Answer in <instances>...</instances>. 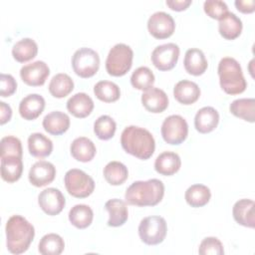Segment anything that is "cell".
<instances>
[{
    "instance_id": "6da1fadb",
    "label": "cell",
    "mask_w": 255,
    "mask_h": 255,
    "mask_svg": "<svg viewBox=\"0 0 255 255\" xmlns=\"http://www.w3.org/2000/svg\"><path fill=\"white\" fill-rule=\"evenodd\" d=\"M121 144L126 152L142 160L148 159L155 149V141L151 132L136 126H128L123 130Z\"/></svg>"
},
{
    "instance_id": "7a4b0ae2",
    "label": "cell",
    "mask_w": 255,
    "mask_h": 255,
    "mask_svg": "<svg viewBox=\"0 0 255 255\" xmlns=\"http://www.w3.org/2000/svg\"><path fill=\"white\" fill-rule=\"evenodd\" d=\"M6 245L12 254L26 252L35 236L34 226L21 215H12L6 222Z\"/></svg>"
},
{
    "instance_id": "3957f363",
    "label": "cell",
    "mask_w": 255,
    "mask_h": 255,
    "mask_svg": "<svg viewBox=\"0 0 255 255\" xmlns=\"http://www.w3.org/2000/svg\"><path fill=\"white\" fill-rule=\"evenodd\" d=\"M164 195V185L161 180L151 178L132 182L125 193L126 201L135 206H154Z\"/></svg>"
},
{
    "instance_id": "277c9868",
    "label": "cell",
    "mask_w": 255,
    "mask_h": 255,
    "mask_svg": "<svg viewBox=\"0 0 255 255\" xmlns=\"http://www.w3.org/2000/svg\"><path fill=\"white\" fill-rule=\"evenodd\" d=\"M217 72L220 87L226 94L239 95L246 90L247 83L242 68L234 58H222L218 64Z\"/></svg>"
},
{
    "instance_id": "5b68a950",
    "label": "cell",
    "mask_w": 255,
    "mask_h": 255,
    "mask_svg": "<svg viewBox=\"0 0 255 255\" xmlns=\"http://www.w3.org/2000/svg\"><path fill=\"white\" fill-rule=\"evenodd\" d=\"M133 52L126 44H116L109 52L106 60V70L109 75L122 77L131 68Z\"/></svg>"
},
{
    "instance_id": "8992f818",
    "label": "cell",
    "mask_w": 255,
    "mask_h": 255,
    "mask_svg": "<svg viewBox=\"0 0 255 255\" xmlns=\"http://www.w3.org/2000/svg\"><path fill=\"white\" fill-rule=\"evenodd\" d=\"M166 221L158 215L144 217L138 225L139 238L146 245H157L161 243L166 236Z\"/></svg>"
},
{
    "instance_id": "52a82bcc",
    "label": "cell",
    "mask_w": 255,
    "mask_h": 255,
    "mask_svg": "<svg viewBox=\"0 0 255 255\" xmlns=\"http://www.w3.org/2000/svg\"><path fill=\"white\" fill-rule=\"evenodd\" d=\"M64 182L69 194L77 198H86L95 189L94 179L88 173L78 168L68 170L65 174Z\"/></svg>"
},
{
    "instance_id": "ba28073f",
    "label": "cell",
    "mask_w": 255,
    "mask_h": 255,
    "mask_svg": "<svg viewBox=\"0 0 255 255\" xmlns=\"http://www.w3.org/2000/svg\"><path fill=\"white\" fill-rule=\"evenodd\" d=\"M72 67L76 75L81 78L93 77L100 68L99 54L87 47L80 48L72 57Z\"/></svg>"
},
{
    "instance_id": "9c48e42d",
    "label": "cell",
    "mask_w": 255,
    "mask_h": 255,
    "mask_svg": "<svg viewBox=\"0 0 255 255\" xmlns=\"http://www.w3.org/2000/svg\"><path fill=\"white\" fill-rule=\"evenodd\" d=\"M160 131L165 142L177 145L186 139L188 134V125L181 116L171 115L163 121Z\"/></svg>"
},
{
    "instance_id": "30bf717a",
    "label": "cell",
    "mask_w": 255,
    "mask_h": 255,
    "mask_svg": "<svg viewBox=\"0 0 255 255\" xmlns=\"http://www.w3.org/2000/svg\"><path fill=\"white\" fill-rule=\"evenodd\" d=\"M179 57V47L174 43H166L155 47L151 53V62L159 71L174 68Z\"/></svg>"
},
{
    "instance_id": "8fae6325",
    "label": "cell",
    "mask_w": 255,
    "mask_h": 255,
    "mask_svg": "<svg viewBox=\"0 0 255 255\" xmlns=\"http://www.w3.org/2000/svg\"><path fill=\"white\" fill-rule=\"evenodd\" d=\"M147 29L149 34L155 39H166L173 34L175 23L168 13L158 11L148 18Z\"/></svg>"
},
{
    "instance_id": "7c38bea8",
    "label": "cell",
    "mask_w": 255,
    "mask_h": 255,
    "mask_svg": "<svg viewBox=\"0 0 255 255\" xmlns=\"http://www.w3.org/2000/svg\"><path fill=\"white\" fill-rule=\"evenodd\" d=\"M40 208L48 215L54 216L59 214L66 205V199L62 191L55 187L44 189L38 195Z\"/></svg>"
},
{
    "instance_id": "4fadbf2b",
    "label": "cell",
    "mask_w": 255,
    "mask_h": 255,
    "mask_svg": "<svg viewBox=\"0 0 255 255\" xmlns=\"http://www.w3.org/2000/svg\"><path fill=\"white\" fill-rule=\"evenodd\" d=\"M49 75L50 69L48 65L40 60L25 65L20 70V77L22 81L26 85L32 87H39L44 85Z\"/></svg>"
},
{
    "instance_id": "5bb4252c",
    "label": "cell",
    "mask_w": 255,
    "mask_h": 255,
    "mask_svg": "<svg viewBox=\"0 0 255 255\" xmlns=\"http://www.w3.org/2000/svg\"><path fill=\"white\" fill-rule=\"evenodd\" d=\"M56 176V167L46 160L35 162L29 170L28 178L32 185L36 187L46 186L51 183Z\"/></svg>"
},
{
    "instance_id": "9a60e30c",
    "label": "cell",
    "mask_w": 255,
    "mask_h": 255,
    "mask_svg": "<svg viewBox=\"0 0 255 255\" xmlns=\"http://www.w3.org/2000/svg\"><path fill=\"white\" fill-rule=\"evenodd\" d=\"M141 104L146 111L159 114L167 109L168 97L163 90L151 87L141 95Z\"/></svg>"
},
{
    "instance_id": "2e32d148",
    "label": "cell",
    "mask_w": 255,
    "mask_h": 255,
    "mask_svg": "<svg viewBox=\"0 0 255 255\" xmlns=\"http://www.w3.org/2000/svg\"><path fill=\"white\" fill-rule=\"evenodd\" d=\"M45 109V100L38 94H30L23 98L19 104V114L27 121L37 119Z\"/></svg>"
},
{
    "instance_id": "e0dca14e",
    "label": "cell",
    "mask_w": 255,
    "mask_h": 255,
    "mask_svg": "<svg viewBox=\"0 0 255 255\" xmlns=\"http://www.w3.org/2000/svg\"><path fill=\"white\" fill-rule=\"evenodd\" d=\"M67 110L79 119L87 118L94 110V102L86 93H77L67 102Z\"/></svg>"
},
{
    "instance_id": "ac0fdd59",
    "label": "cell",
    "mask_w": 255,
    "mask_h": 255,
    "mask_svg": "<svg viewBox=\"0 0 255 255\" xmlns=\"http://www.w3.org/2000/svg\"><path fill=\"white\" fill-rule=\"evenodd\" d=\"M173 97L182 105H192L199 99L200 89L196 83L182 80L175 84L173 88Z\"/></svg>"
},
{
    "instance_id": "d6986e66",
    "label": "cell",
    "mask_w": 255,
    "mask_h": 255,
    "mask_svg": "<svg viewBox=\"0 0 255 255\" xmlns=\"http://www.w3.org/2000/svg\"><path fill=\"white\" fill-rule=\"evenodd\" d=\"M219 123V114L212 107L201 108L194 117V127L200 133L214 130Z\"/></svg>"
},
{
    "instance_id": "ffe728a7",
    "label": "cell",
    "mask_w": 255,
    "mask_h": 255,
    "mask_svg": "<svg viewBox=\"0 0 255 255\" xmlns=\"http://www.w3.org/2000/svg\"><path fill=\"white\" fill-rule=\"evenodd\" d=\"M42 125L48 133L53 135H60L69 129L70 118L63 112L54 111L44 117Z\"/></svg>"
},
{
    "instance_id": "44dd1931",
    "label": "cell",
    "mask_w": 255,
    "mask_h": 255,
    "mask_svg": "<svg viewBox=\"0 0 255 255\" xmlns=\"http://www.w3.org/2000/svg\"><path fill=\"white\" fill-rule=\"evenodd\" d=\"M232 214L234 220L245 227L254 228V201L251 199L243 198L236 201L232 208Z\"/></svg>"
},
{
    "instance_id": "7402d4cb",
    "label": "cell",
    "mask_w": 255,
    "mask_h": 255,
    "mask_svg": "<svg viewBox=\"0 0 255 255\" xmlns=\"http://www.w3.org/2000/svg\"><path fill=\"white\" fill-rule=\"evenodd\" d=\"M183 65L185 71L193 76H200L204 74L208 67L204 53L196 48H191L186 51Z\"/></svg>"
},
{
    "instance_id": "603a6c76",
    "label": "cell",
    "mask_w": 255,
    "mask_h": 255,
    "mask_svg": "<svg viewBox=\"0 0 255 255\" xmlns=\"http://www.w3.org/2000/svg\"><path fill=\"white\" fill-rule=\"evenodd\" d=\"M105 208L109 212V226L119 227L127 222L128 218V211L124 200L118 198L110 199L105 203Z\"/></svg>"
},
{
    "instance_id": "cb8c5ba5",
    "label": "cell",
    "mask_w": 255,
    "mask_h": 255,
    "mask_svg": "<svg viewBox=\"0 0 255 255\" xmlns=\"http://www.w3.org/2000/svg\"><path fill=\"white\" fill-rule=\"evenodd\" d=\"M72 156L81 162L91 161L96 155L95 143L86 136H80L73 140L70 146Z\"/></svg>"
},
{
    "instance_id": "d4e9b609",
    "label": "cell",
    "mask_w": 255,
    "mask_h": 255,
    "mask_svg": "<svg viewBox=\"0 0 255 255\" xmlns=\"http://www.w3.org/2000/svg\"><path fill=\"white\" fill-rule=\"evenodd\" d=\"M181 166V160L177 153L173 151L161 152L154 161V169L157 173L165 176L176 173Z\"/></svg>"
},
{
    "instance_id": "484cf974",
    "label": "cell",
    "mask_w": 255,
    "mask_h": 255,
    "mask_svg": "<svg viewBox=\"0 0 255 255\" xmlns=\"http://www.w3.org/2000/svg\"><path fill=\"white\" fill-rule=\"evenodd\" d=\"M242 21L232 12L225 14L218 23L219 34L226 40H234L242 32Z\"/></svg>"
},
{
    "instance_id": "4316f807",
    "label": "cell",
    "mask_w": 255,
    "mask_h": 255,
    "mask_svg": "<svg viewBox=\"0 0 255 255\" xmlns=\"http://www.w3.org/2000/svg\"><path fill=\"white\" fill-rule=\"evenodd\" d=\"M28 149L30 154L35 157H47L52 153L53 142L43 133L34 132L28 137Z\"/></svg>"
},
{
    "instance_id": "83f0119b",
    "label": "cell",
    "mask_w": 255,
    "mask_h": 255,
    "mask_svg": "<svg viewBox=\"0 0 255 255\" xmlns=\"http://www.w3.org/2000/svg\"><path fill=\"white\" fill-rule=\"evenodd\" d=\"M23 172V161L21 157L7 156L1 158V177L8 183L17 181Z\"/></svg>"
},
{
    "instance_id": "f1b7e54d",
    "label": "cell",
    "mask_w": 255,
    "mask_h": 255,
    "mask_svg": "<svg viewBox=\"0 0 255 255\" xmlns=\"http://www.w3.org/2000/svg\"><path fill=\"white\" fill-rule=\"evenodd\" d=\"M38 45L31 38H24L16 42L12 48V56L19 63H25L37 56Z\"/></svg>"
},
{
    "instance_id": "f546056e",
    "label": "cell",
    "mask_w": 255,
    "mask_h": 255,
    "mask_svg": "<svg viewBox=\"0 0 255 255\" xmlns=\"http://www.w3.org/2000/svg\"><path fill=\"white\" fill-rule=\"evenodd\" d=\"M229 111L232 115L239 119L249 123H254L255 100L253 98H242L234 100L229 106Z\"/></svg>"
},
{
    "instance_id": "4dcf8cb0",
    "label": "cell",
    "mask_w": 255,
    "mask_h": 255,
    "mask_svg": "<svg viewBox=\"0 0 255 255\" xmlns=\"http://www.w3.org/2000/svg\"><path fill=\"white\" fill-rule=\"evenodd\" d=\"M94 218V212L89 205L76 204L69 211V220L75 227L85 229L89 227Z\"/></svg>"
},
{
    "instance_id": "1f68e13d",
    "label": "cell",
    "mask_w": 255,
    "mask_h": 255,
    "mask_svg": "<svg viewBox=\"0 0 255 255\" xmlns=\"http://www.w3.org/2000/svg\"><path fill=\"white\" fill-rule=\"evenodd\" d=\"M186 202L191 207H202L206 205L211 197L210 189L204 184H192L184 194Z\"/></svg>"
},
{
    "instance_id": "d6a6232c",
    "label": "cell",
    "mask_w": 255,
    "mask_h": 255,
    "mask_svg": "<svg viewBox=\"0 0 255 255\" xmlns=\"http://www.w3.org/2000/svg\"><path fill=\"white\" fill-rule=\"evenodd\" d=\"M74 89L72 78L64 73L55 75L49 83V92L54 98L62 99L68 96Z\"/></svg>"
},
{
    "instance_id": "836d02e7",
    "label": "cell",
    "mask_w": 255,
    "mask_h": 255,
    "mask_svg": "<svg viewBox=\"0 0 255 255\" xmlns=\"http://www.w3.org/2000/svg\"><path fill=\"white\" fill-rule=\"evenodd\" d=\"M128 176V167L121 161H110L104 167V177L111 185L123 184Z\"/></svg>"
},
{
    "instance_id": "e575fe53",
    "label": "cell",
    "mask_w": 255,
    "mask_h": 255,
    "mask_svg": "<svg viewBox=\"0 0 255 255\" xmlns=\"http://www.w3.org/2000/svg\"><path fill=\"white\" fill-rule=\"evenodd\" d=\"M64 248V239L56 233L44 235L38 245V250L43 255H59L63 252Z\"/></svg>"
},
{
    "instance_id": "d590c367",
    "label": "cell",
    "mask_w": 255,
    "mask_h": 255,
    "mask_svg": "<svg viewBox=\"0 0 255 255\" xmlns=\"http://www.w3.org/2000/svg\"><path fill=\"white\" fill-rule=\"evenodd\" d=\"M94 94L102 102L113 103L120 99L121 90L114 82L100 81L94 87Z\"/></svg>"
},
{
    "instance_id": "8d00e7d4",
    "label": "cell",
    "mask_w": 255,
    "mask_h": 255,
    "mask_svg": "<svg viewBox=\"0 0 255 255\" xmlns=\"http://www.w3.org/2000/svg\"><path fill=\"white\" fill-rule=\"evenodd\" d=\"M117 124L115 120L107 115L99 117L94 123V131L96 135L103 140H108L115 135Z\"/></svg>"
},
{
    "instance_id": "74e56055",
    "label": "cell",
    "mask_w": 255,
    "mask_h": 255,
    "mask_svg": "<svg viewBox=\"0 0 255 255\" xmlns=\"http://www.w3.org/2000/svg\"><path fill=\"white\" fill-rule=\"evenodd\" d=\"M154 83V75L147 67H139L132 73L130 84L133 88L139 91H146L152 87Z\"/></svg>"
},
{
    "instance_id": "f35d334b",
    "label": "cell",
    "mask_w": 255,
    "mask_h": 255,
    "mask_svg": "<svg viewBox=\"0 0 255 255\" xmlns=\"http://www.w3.org/2000/svg\"><path fill=\"white\" fill-rule=\"evenodd\" d=\"M1 158L7 156H17L22 158L23 149L21 141L18 137L13 135H7L2 137L0 141Z\"/></svg>"
},
{
    "instance_id": "ab89813d",
    "label": "cell",
    "mask_w": 255,
    "mask_h": 255,
    "mask_svg": "<svg viewBox=\"0 0 255 255\" xmlns=\"http://www.w3.org/2000/svg\"><path fill=\"white\" fill-rule=\"evenodd\" d=\"M203 9L207 16L216 20H220L229 12L227 4L221 0H207L203 3Z\"/></svg>"
},
{
    "instance_id": "60d3db41",
    "label": "cell",
    "mask_w": 255,
    "mask_h": 255,
    "mask_svg": "<svg viewBox=\"0 0 255 255\" xmlns=\"http://www.w3.org/2000/svg\"><path fill=\"white\" fill-rule=\"evenodd\" d=\"M198 253L200 255H222L224 254V249L221 241L216 237H206L204 238L198 248Z\"/></svg>"
},
{
    "instance_id": "b9f144b4",
    "label": "cell",
    "mask_w": 255,
    "mask_h": 255,
    "mask_svg": "<svg viewBox=\"0 0 255 255\" xmlns=\"http://www.w3.org/2000/svg\"><path fill=\"white\" fill-rule=\"evenodd\" d=\"M0 82H1V97H10L16 92L17 89V83L16 80L12 75L9 74H1L0 76Z\"/></svg>"
},
{
    "instance_id": "7bdbcfd3",
    "label": "cell",
    "mask_w": 255,
    "mask_h": 255,
    "mask_svg": "<svg viewBox=\"0 0 255 255\" xmlns=\"http://www.w3.org/2000/svg\"><path fill=\"white\" fill-rule=\"evenodd\" d=\"M238 11L249 14L255 10V1L254 0H236L234 2Z\"/></svg>"
},
{
    "instance_id": "ee69618b",
    "label": "cell",
    "mask_w": 255,
    "mask_h": 255,
    "mask_svg": "<svg viewBox=\"0 0 255 255\" xmlns=\"http://www.w3.org/2000/svg\"><path fill=\"white\" fill-rule=\"evenodd\" d=\"M166 5L173 11H183L192 3L191 0H166Z\"/></svg>"
},
{
    "instance_id": "f6af8a7d",
    "label": "cell",
    "mask_w": 255,
    "mask_h": 255,
    "mask_svg": "<svg viewBox=\"0 0 255 255\" xmlns=\"http://www.w3.org/2000/svg\"><path fill=\"white\" fill-rule=\"evenodd\" d=\"M12 109L4 102H0V124L4 125L11 120Z\"/></svg>"
}]
</instances>
